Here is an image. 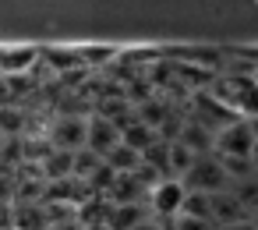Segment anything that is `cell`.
<instances>
[{
    "label": "cell",
    "mask_w": 258,
    "mask_h": 230,
    "mask_svg": "<svg viewBox=\"0 0 258 230\" xmlns=\"http://www.w3.org/2000/svg\"><path fill=\"white\" fill-rule=\"evenodd\" d=\"M120 142L127 145V149H135L142 159H145V152H149V145L156 142V128H149L145 121H135V124H124L120 128Z\"/></svg>",
    "instance_id": "obj_6"
},
{
    "label": "cell",
    "mask_w": 258,
    "mask_h": 230,
    "mask_svg": "<svg viewBox=\"0 0 258 230\" xmlns=\"http://www.w3.org/2000/svg\"><path fill=\"white\" fill-rule=\"evenodd\" d=\"M254 149H258V142H254V131H251L247 121H230L212 135V156L223 159V163H233V159L251 163Z\"/></svg>",
    "instance_id": "obj_1"
},
{
    "label": "cell",
    "mask_w": 258,
    "mask_h": 230,
    "mask_svg": "<svg viewBox=\"0 0 258 230\" xmlns=\"http://www.w3.org/2000/svg\"><path fill=\"white\" fill-rule=\"evenodd\" d=\"M170 230H216L209 219H198V216H187V212H180V216H173L170 219Z\"/></svg>",
    "instance_id": "obj_8"
},
{
    "label": "cell",
    "mask_w": 258,
    "mask_h": 230,
    "mask_svg": "<svg viewBox=\"0 0 258 230\" xmlns=\"http://www.w3.org/2000/svg\"><path fill=\"white\" fill-rule=\"evenodd\" d=\"M223 230H258V223H254V219H240V223H230V226H223Z\"/></svg>",
    "instance_id": "obj_10"
},
{
    "label": "cell",
    "mask_w": 258,
    "mask_h": 230,
    "mask_svg": "<svg viewBox=\"0 0 258 230\" xmlns=\"http://www.w3.org/2000/svg\"><path fill=\"white\" fill-rule=\"evenodd\" d=\"M89 142V121L82 117H60L53 124V149L60 152H82Z\"/></svg>",
    "instance_id": "obj_4"
},
{
    "label": "cell",
    "mask_w": 258,
    "mask_h": 230,
    "mask_svg": "<svg viewBox=\"0 0 258 230\" xmlns=\"http://www.w3.org/2000/svg\"><path fill=\"white\" fill-rule=\"evenodd\" d=\"M43 174L46 181H75V152H60V149H50L43 156Z\"/></svg>",
    "instance_id": "obj_7"
},
{
    "label": "cell",
    "mask_w": 258,
    "mask_h": 230,
    "mask_svg": "<svg viewBox=\"0 0 258 230\" xmlns=\"http://www.w3.org/2000/svg\"><path fill=\"white\" fill-rule=\"evenodd\" d=\"M120 145V131H117V121H106V117H92L89 121V142L85 149L96 152V156H110L113 149Z\"/></svg>",
    "instance_id": "obj_5"
},
{
    "label": "cell",
    "mask_w": 258,
    "mask_h": 230,
    "mask_svg": "<svg viewBox=\"0 0 258 230\" xmlns=\"http://www.w3.org/2000/svg\"><path fill=\"white\" fill-rule=\"evenodd\" d=\"M230 174H226V166L216 159V156H198L195 159V166L184 174V188L187 191H198V195H219V191H230Z\"/></svg>",
    "instance_id": "obj_2"
},
{
    "label": "cell",
    "mask_w": 258,
    "mask_h": 230,
    "mask_svg": "<svg viewBox=\"0 0 258 230\" xmlns=\"http://www.w3.org/2000/svg\"><path fill=\"white\" fill-rule=\"evenodd\" d=\"M46 230H85V226H82L78 219H64V223H50Z\"/></svg>",
    "instance_id": "obj_9"
},
{
    "label": "cell",
    "mask_w": 258,
    "mask_h": 230,
    "mask_svg": "<svg viewBox=\"0 0 258 230\" xmlns=\"http://www.w3.org/2000/svg\"><path fill=\"white\" fill-rule=\"evenodd\" d=\"M184 198H187V188H184V181H173V177H163L152 191H149V205L159 212V216H180V209H184Z\"/></svg>",
    "instance_id": "obj_3"
}]
</instances>
